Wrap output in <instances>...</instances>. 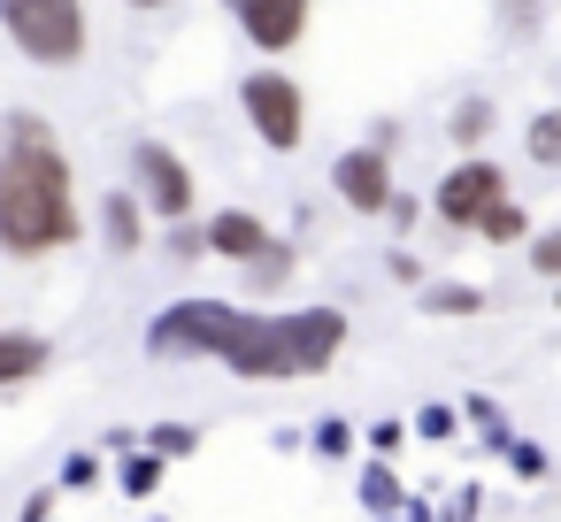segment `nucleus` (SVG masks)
Segmentation results:
<instances>
[{"label": "nucleus", "instance_id": "1", "mask_svg": "<svg viewBox=\"0 0 561 522\" xmlns=\"http://www.w3.org/2000/svg\"><path fill=\"white\" fill-rule=\"evenodd\" d=\"M346 346V308H231V300H178L147 323L154 361H231L239 376H323Z\"/></svg>", "mask_w": 561, "mask_h": 522}, {"label": "nucleus", "instance_id": "2", "mask_svg": "<svg viewBox=\"0 0 561 522\" xmlns=\"http://www.w3.org/2000/svg\"><path fill=\"white\" fill-rule=\"evenodd\" d=\"M78 231L85 216H78L70 154L32 108H16L0 124V254L39 262V254H62Z\"/></svg>", "mask_w": 561, "mask_h": 522}, {"label": "nucleus", "instance_id": "3", "mask_svg": "<svg viewBox=\"0 0 561 522\" xmlns=\"http://www.w3.org/2000/svg\"><path fill=\"white\" fill-rule=\"evenodd\" d=\"M0 32L16 39L24 62L70 70L85 55V0H0Z\"/></svg>", "mask_w": 561, "mask_h": 522}, {"label": "nucleus", "instance_id": "4", "mask_svg": "<svg viewBox=\"0 0 561 522\" xmlns=\"http://www.w3.org/2000/svg\"><path fill=\"white\" fill-rule=\"evenodd\" d=\"M239 108H247V124H254V139H262L270 154H293L300 131H308V101H300V85H293L285 70H254V78L239 85Z\"/></svg>", "mask_w": 561, "mask_h": 522}, {"label": "nucleus", "instance_id": "5", "mask_svg": "<svg viewBox=\"0 0 561 522\" xmlns=\"http://www.w3.org/2000/svg\"><path fill=\"white\" fill-rule=\"evenodd\" d=\"M500 200H507V177H500V162H484V154L454 162V170L438 177V193H431L438 223H454V231H477V223H484Z\"/></svg>", "mask_w": 561, "mask_h": 522}, {"label": "nucleus", "instance_id": "6", "mask_svg": "<svg viewBox=\"0 0 561 522\" xmlns=\"http://www.w3.org/2000/svg\"><path fill=\"white\" fill-rule=\"evenodd\" d=\"M131 177H139V208H154L162 223H185V216L201 208L193 170H185L162 139H139V147H131Z\"/></svg>", "mask_w": 561, "mask_h": 522}, {"label": "nucleus", "instance_id": "7", "mask_svg": "<svg viewBox=\"0 0 561 522\" xmlns=\"http://www.w3.org/2000/svg\"><path fill=\"white\" fill-rule=\"evenodd\" d=\"M331 185H339V200H346L354 216H385V208H392V154L354 147V154L331 162Z\"/></svg>", "mask_w": 561, "mask_h": 522}, {"label": "nucleus", "instance_id": "8", "mask_svg": "<svg viewBox=\"0 0 561 522\" xmlns=\"http://www.w3.org/2000/svg\"><path fill=\"white\" fill-rule=\"evenodd\" d=\"M224 9L239 16V32H247L262 55H285V47H300V32H308V0H224Z\"/></svg>", "mask_w": 561, "mask_h": 522}, {"label": "nucleus", "instance_id": "9", "mask_svg": "<svg viewBox=\"0 0 561 522\" xmlns=\"http://www.w3.org/2000/svg\"><path fill=\"white\" fill-rule=\"evenodd\" d=\"M262 246H270L262 216H247V208H224V216H208V254H224V262H254Z\"/></svg>", "mask_w": 561, "mask_h": 522}, {"label": "nucleus", "instance_id": "10", "mask_svg": "<svg viewBox=\"0 0 561 522\" xmlns=\"http://www.w3.org/2000/svg\"><path fill=\"white\" fill-rule=\"evenodd\" d=\"M101 239H108V254H139V239H147V223H139V193H108V208H101Z\"/></svg>", "mask_w": 561, "mask_h": 522}, {"label": "nucleus", "instance_id": "11", "mask_svg": "<svg viewBox=\"0 0 561 522\" xmlns=\"http://www.w3.org/2000/svg\"><path fill=\"white\" fill-rule=\"evenodd\" d=\"M39 369H47V338L0 330V384H24V376H39Z\"/></svg>", "mask_w": 561, "mask_h": 522}, {"label": "nucleus", "instance_id": "12", "mask_svg": "<svg viewBox=\"0 0 561 522\" xmlns=\"http://www.w3.org/2000/svg\"><path fill=\"white\" fill-rule=\"evenodd\" d=\"M523 147H530L538 170H561V108H538V116L523 124Z\"/></svg>", "mask_w": 561, "mask_h": 522}, {"label": "nucleus", "instance_id": "13", "mask_svg": "<svg viewBox=\"0 0 561 522\" xmlns=\"http://www.w3.org/2000/svg\"><path fill=\"white\" fill-rule=\"evenodd\" d=\"M484 292L477 285H423V315H477Z\"/></svg>", "mask_w": 561, "mask_h": 522}, {"label": "nucleus", "instance_id": "14", "mask_svg": "<svg viewBox=\"0 0 561 522\" xmlns=\"http://www.w3.org/2000/svg\"><path fill=\"white\" fill-rule=\"evenodd\" d=\"M477 239H492V246H515V239H530V216H523L515 200H500V208L477 223Z\"/></svg>", "mask_w": 561, "mask_h": 522}, {"label": "nucleus", "instance_id": "15", "mask_svg": "<svg viewBox=\"0 0 561 522\" xmlns=\"http://www.w3.org/2000/svg\"><path fill=\"white\" fill-rule=\"evenodd\" d=\"M484 131H492V101H461L454 108V147H484Z\"/></svg>", "mask_w": 561, "mask_h": 522}, {"label": "nucleus", "instance_id": "16", "mask_svg": "<svg viewBox=\"0 0 561 522\" xmlns=\"http://www.w3.org/2000/svg\"><path fill=\"white\" fill-rule=\"evenodd\" d=\"M247 277H254V285H285V277H293V246H285V239H270V246L247 262Z\"/></svg>", "mask_w": 561, "mask_h": 522}, {"label": "nucleus", "instance_id": "17", "mask_svg": "<svg viewBox=\"0 0 561 522\" xmlns=\"http://www.w3.org/2000/svg\"><path fill=\"white\" fill-rule=\"evenodd\" d=\"M154 484H162V453H139V461H124V491H131V499H147Z\"/></svg>", "mask_w": 561, "mask_h": 522}, {"label": "nucleus", "instance_id": "18", "mask_svg": "<svg viewBox=\"0 0 561 522\" xmlns=\"http://www.w3.org/2000/svg\"><path fill=\"white\" fill-rule=\"evenodd\" d=\"M530 269L561 285V231H538V239H530Z\"/></svg>", "mask_w": 561, "mask_h": 522}, {"label": "nucleus", "instance_id": "19", "mask_svg": "<svg viewBox=\"0 0 561 522\" xmlns=\"http://www.w3.org/2000/svg\"><path fill=\"white\" fill-rule=\"evenodd\" d=\"M500 24H507L515 39H530V32H538V0H500Z\"/></svg>", "mask_w": 561, "mask_h": 522}, {"label": "nucleus", "instance_id": "20", "mask_svg": "<svg viewBox=\"0 0 561 522\" xmlns=\"http://www.w3.org/2000/svg\"><path fill=\"white\" fill-rule=\"evenodd\" d=\"M170 254H178V262L208 254V231H193V223H170Z\"/></svg>", "mask_w": 561, "mask_h": 522}, {"label": "nucleus", "instance_id": "21", "mask_svg": "<svg viewBox=\"0 0 561 522\" xmlns=\"http://www.w3.org/2000/svg\"><path fill=\"white\" fill-rule=\"evenodd\" d=\"M147 445H154V453H162V461H178V453H193V430H185V422H178V430H170V422H162V430H154V438H147Z\"/></svg>", "mask_w": 561, "mask_h": 522}, {"label": "nucleus", "instance_id": "22", "mask_svg": "<svg viewBox=\"0 0 561 522\" xmlns=\"http://www.w3.org/2000/svg\"><path fill=\"white\" fill-rule=\"evenodd\" d=\"M362 499H369V507H392V499H400L392 468H369V476H362Z\"/></svg>", "mask_w": 561, "mask_h": 522}, {"label": "nucleus", "instance_id": "23", "mask_svg": "<svg viewBox=\"0 0 561 522\" xmlns=\"http://www.w3.org/2000/svg\"><path fill=\"white\" fill-rule=\"evenodd\" d=\"M415 430H423V438H446V430H454V407H423Z\"/></svg>", "mask_w": 561, "mask_h": 522}, {"label": "nucleus", "instance_id": "24", "mask_svg": "<svg viewBox=\"0 0 561 522\" xmlns=\"http://www.w3.org/2000/svg\"><path fill=\"white\" fill-rule=\"evenodd\" d=\"M507 453H515V476H546V453L538 445H507Z\"/></svg>", "mask_w": 561, "mask_h": 522}, {"label": "nucleus", "instance_id": "25", "mask_svg": "<svg viewBox=\"0 0 561 522\" xmlns=\"http://www.w3.org/2000/svg\"><path fill=\"white\" fill-rule=\"evenodd\" d=\"M47 514H55V499H47V491H39V499H32V507H24V522H47Z\"/></svg>", "mask_w": 561, "mask_h": 522}, {"label": "nucleus", "instance_id": "26", "mask_svg": "<svg viewBox=\"0 0 561 522\" xmlns=\"http://www.w3.org/2000/svg\"><path fill=\"white\" fill-rule=\"evenodd\" d=\"M131 9H170V0H131Z\"/></svg>", "mask_w": 561, "mask_h": 522}, {"label": "nucleus", "instance_id": "27", "mask_svg": "<svg viewBox=\"0 0 561 522\" xmlns=\"http://www.w3.org/2000/svg\"><path fill=\"white\" fill-rule=\"evenodd\" d=\"M553 300H561V292H553Z\"/></svg>", "mask_w": 561, "mask_h": 522}]
</instances>
